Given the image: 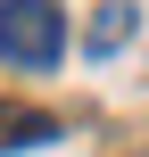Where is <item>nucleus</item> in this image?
<instances>
[{"label": "nucleus", "instance_id": "obj_3", "mask_svg": "<svg viewBox=\"0 0 149 157\" xmlns=\"http://www.w3.org/2000/svg\"><path fill=\"white\" fill-rule=\"evenodd\" d=\"M124 33H133V0H100V17H91L83 50H91V58H108V50H124Z\"/></svg>", "mask_w": 149, "mask_h": 157}, {"label": "nucleus", "instance_id": "obj_2", "mask_svg": "<svg viewBox=\"0 0 149 157\" xmlns=\"http://www.w3.org/2000/svg\"><path fill=\"white\" fill-rule=\"evenodd\" d=\"M41 141H58L50 108H0V149H41Z\"/></svg>", "mask_w": 149, "mask_h": 157}, {"label": "nucleus", "instance_id": "obj_1", "mask_svg": "<svg viewBox=\"0 0 149 157\" xmlns=\"http://www.w3.org/2000/svg\"><path fill=\"white\" fill-rule=\"evenodd\" d=\"M66 50V8L50 0H0V58L8 66H50Z\"/></svg>", "mask_w": 149, "mask_h": 157}]
</instances>
